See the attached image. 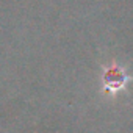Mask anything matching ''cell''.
Wrapping results in <instances>:
<instances>
[{
    "instance_id": "1",
    "label": "cell",
    "mask_w": 133,
    "mask_h": 133,
    "mask_svg": "<svg viewBox=\"0 0 133 133\" xmlns=\"http://www.w3.org/2000/svg\"><path fill=\"white\" fill-rule=\"evenodd\" d=\"M102 80H103V91L114 96L116 92L122 91L127 86L130 77L127 75V72L121 68V66L111 64V66H108V68L103 71Z\"/></svg>"
}]
</instances>
